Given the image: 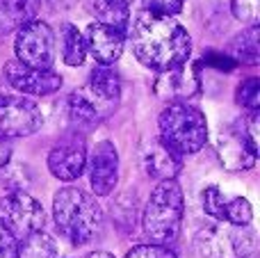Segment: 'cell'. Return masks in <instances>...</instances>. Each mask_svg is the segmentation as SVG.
Wrapping results in <instances>:
<instances>
[{
	"label": "cell",
	"mask_w": 260,
	"mask_h": 258,
	"mask_svg": "<svg viewBox=\"0 0 260 258\" xmlns=\"http://www.w3.org/2000/svg\"><path fill=\"white\" fill-rule=\"evenodd\" d=\"M231 12L244 25H258L260 0H231Z\"/></svg>",
	"instance_id": "27"
},
{
	"label": "cell",
	"mask_w": 260,
	"mask_h": 258,
	"mask_svg": "<svg viewBox=\"0 0 260 258\" xmlns=\"http://www.w3.org/2000/svg\"><path fill=\"white\" fill-rule=\"evenodd\" d=\"M53 219L71 245L91 242L103 227V208L94 195L78 187H62L53 197Z\"/></svg>",
	"instance_id": "2"
},
{
	"label": "cell",
	"mask_w": 260,
	"mask_h": 258,
	"mask_svg": "<svg viewBox=\"0 0 260 258\" xmlns=\"http://www.w3.org/2000/svg\"><path fill=\"white\" fill-rule=\"evenodd\" d=\"M199 91H201L199 64L192 62L157 73L153 82V94L169 103H187V99H194Z\"/></svg>",
	"instance_id": "9"
},
{
	"label": "cell",
	"mask_w": 260,
	"mask_h": 258,
	"mask_svg": "<svg viewBox=\"0 0 260 258\" xmlns=\"http://www.w3.org/2000/svg\"><path fill=\"white\" fill-rule=\"evenodd\" d=\"M0 96H5V80H0Z\"/></svg>",
	"instance_id": "36"
},
{
	"label": "cell",
	"mask_w": 260,
	"mask_h": 258,
	"mask_svg": "<svg viewBox=\"0 0 260 258\" xmlns=\"http://www.w3.org/2000/svg\"><path fill=\"white\" fill-rule=\"evenodd\" d=\"M44 126L39 105L21 96H0V140L27 137Z\"/></svg>",
	"instance_id": "7"
},
{
	"label": "cell",
	"mask_w": 260,
	"mask_h": 258,
	"mask_svg": "<svg viewBox=\"0 0 260 258\" xmlns=\"http://www.w3.org/2000/svg\"><path fill=\"white\" fill-rule=\"evenodd\" d=\"M0 258H18V240L0 224Z\"/></svg>",
	"instance_id": "32"
},
{
	"label": "cell",
	"mask_w": 260,
	"mask_h": 258,
	"mask_svg": "<svg viewBox=\"0 0 260 258\" xmlns=\"http://www.w3.org/2000/svg\"><path fill=\"white\" fill-rule=\"evenodd\" d=\"M14 53H16V62L25 67L50 69L55 59V32L50 30L48 23L39 18L25 23L16 32Z\"/></svg>",
	"instance_id": "6"
},
{
	"label": "cell",
	"mask_w": 260,
	"mask_h": 258,
	"mask_svg": "<svg viewBox=\"0 0 260 258\" xmlns=\"http://www.w3.org/2000/svg\"><path fill=\"white\" fill-rule=\"evenodd\" d=\"M87 258H114V256L110 254V251H91Z\"/></svg>",
	"instance_id": "35"
},
{
	"label": "cell",
	"mask_w": 260,
	"mask_h": 258,
	"mask_svg": "<svg viewBox=\"0 0 260 258\" xmlns=\"http://www.w3.org/2000/svg\"><path fill=\"white\" fill-rule=\"evenodd\" d=\"M3 76L9 87L32 96H48L62 87V76L55 73L53 69H32L16 59L5 64Z\"/></svg>",
	"instance_id": "11"
},
{
	"label": "cell",
	"mask_w": 260,
	"mask_h": 258,
	"mask_svg": "<svg viewBox=\"0 0 260 258\" xmlns=\"http://www.w3.org/2000/svg\"><path fill=\"white\" fill-rule=\"evenodd\" d=\"M142 163H144V172L151 178H155V181H176V176L183 169V155L174 153L160 140H155L146 146Z\"/></svg>",
	"instance_id": "15"
},
{
	"label": "cell",
	"mask_w": 260,
	"mask_h": 258,
	"mask_svg": "<svg viewBox=\"0 0 260 258\" xmlns=\"http://www.w3.org/2000/svg\"><path fill=\"white\" fill-rule=\"evenodd\" d=\"M91 12L96 14L101 25H108L114 27V30L128 32L130 25V9L128 5L117 3V0H91Z\"/></svg>",
	"instance_id": "18"
},
{
	"label": "cell",
	"mask_w": 260,
	"mask_h": 258,
	"mask_svg": "<svg viewBox=\"0 0 260 258\" xmlns=\"http://www.w3.org/2000/svg\"><path fill=\"white\" fill-rule=\"evenodd\" d=\"M224 233L217 229H206L197 236V251L201 258H226L224 254Z\"/></svg>",
	"instance_id": "23"
},
{
	"label": "cell",
	"mask_w": 260,
	"mask_h": 258,
	"mask_svg": "<svg viewBox=\"0 0 260 258\" xmlns=\"http://www.w3.org/2000/svg\"><path fill=\"white\" fill-rule=\"evenodd\" d=\"M59 41H62V59L69 67H80L87 57L85 50V39L82 32L78 30L73 23H64L59 27Z\"/></svg>",
	"instance_id": "19"
},
{
	"label": "cell",
	"mask_w": 260,
	"mask_h": 258,
	"mask_svg": "<svg viewBox=\"0 0 260 258\" xmlns=\"http://www.w3.org/2000/svg\"><path fill=\"white\" fill-rule=\"evenodd\" d=\"M46 215L41 204L27 192H9L0 199V224L16 238L18 242L32 233L41 231Z\"/></svg>",
	"instance_id": "5"
},
{
	"label": "cell",
	"mask_w": 260,
	"mask_h": 258,
	"mask_svg": "<svg viewBox=\"0 0 260 258\" xmlns=\"http://www.w3.org/2000/svg\"><path fill=\"white\" fill-rule=\"evenodd\" d=\"M203 64H208V67L212 69H219V71H235V67H238V62H235L231 55H224V53H215V50H208L206 55H203Z\"/></svg>",
	"instance_id": "31"
},
{
	"label": "cell",
	"mask_w": 260,
	"mask_h": 258,
	"mask_svg": "<svg viewBox=\"0 0 260 258\" xmlns=\"http://www.w3.org/2000/svg\"><path fill=\"white\" fill-rule=\"evenodd\" d=\"M85 167H87V149H85V142L78 140V137H69V140L59 142L48 153L50 174L64 183H71L76 178H80Z\"/></svg>",
	"instance_id": "13"
},
{
	"label": "cell",
	"mask_w": 260,
	"mask_h": 258,
	"mask_svg": "<svg viewBox=\"0 0 260 258\" xmlns=\"http://www.w3.org/2000/svg\"><path fill=\"white\" fill-rule=\"evenodd\" d=\"M82 39H85V50L99 62V67H110L117 62L123 53V44H126L123 32L101 25V23H91L85 30Z\"/></svg>",
	"instance_id": "14"
},
{
	"label": "cell",
	"mask_w": 260,
	"mask_h": 258,
	"mask_svg": "<svg viewBox=\"0 0 260 258\" xmlns=\"http://www.w3.org/2000/svg\"><path fill=\"white\" fill-rule=\"evenodd\" d=\"M201 204L206 215H210L212 219H219L224 222V206H226V197L224 192L219 190L217 185H208L206 190L201 192Z\"/></svg>",
	"instance_id": "26"
},
{
	"label": "cell",
	"mask_w": 260,
	"mask_h": 258,
	"mask_svg": "<svg viewBox=\"0 0 260 258\" xmlns=\"http://www.w3.org/2000/svg\"><path fill=\"white\" fill-rule=\"evenodd\" d=\"M235 99L249 112H258L260 108V80L258 78H247L238 85V91H235Z\"/></svg>",
	"instance_id": "25"
},
{
	"label": "cell",
	"mask_w": 260,
	"mask_h": 258,
	"mask_svg": "<svg viewBox=\"0 0 260 258\" xmlns=\"http://www.w3.org/2000/svg\"><path fill=\"white\" fill-rule=\"evenodd\" d=\"M89 181L96 197H108L119 181V153L112 142L103 140L94 146L89 158Z\"/></svg>",
	"instance_id": "12"
},
{
	"label": "cell",
	"mask_w": 260,
	"mask_h": 258,
	"mask_svg": "<svg viewBox=\"0 0 260 258\" xmlns=\"http://www.w3.org/2000/svg\"><path fill=\"white\" fill-rule=\"evenodd\" d=\"M119 103L108 101L105 96H101L96 89H91L89 85H82L80 89L71 91L67 99V112L73 126L80 128H91L96 123H101L103 119H108L110 114L117 110Z\"/></svg>",
	"instance_id": "10"
},
{
	"label": "cell",
	"mask_w": 260,
	"mask_h": 258,
	"mask_svg": "<svg viewBox=\"0 0 260 258\" xmlns=\"http://www.w3.org/2000/svg\"><path fill=\"white\" fill-rule=\"evenodd\" d=\"M185 197L176 181H160L151 192L142 215L144 233L151 238V245L169 247L176 242L183 227Z\"/></svg>",
	"instance_id": "3"
},
{
	"label": "cell",
	"mask_w": 260,
	"mask_h": 258,
	"mask_svg": "<svg viewBox=\"0 0 260 258\" xmlns=\"http://www.w3.org/2000/svg\"><path fill=\"white\" fill-rule=\"evenodd\" d=\"M41 0H0V37L35 21Z\"/></svg>",
	"instance_id": "16"
},
{
	"label": "cell",
	"mask_w": 260,
	"mask_h": 258,
	"mask_svg": "<svg viewBox=\"0 0 260 258\" xmlns=\"http://www.w3.org/2000/svg\"><path fill=\"white\" fill-rule=\"evenodd\" d=\"M18 258H57V245L48 233L37 231L18 242Z\"/></svg>",
	"instance_id": "20"
},
{
	"label": "cell",
	"mask_w": 260,
	"mask_h": 258,
	"mask_svg": "<svg viewBox=\"0 0 260 258\" xmlns=\"http://www.w3.org/2000/svg\"><path fill=\"white\" fill-rule=\"evenodd\" d=\"M231 57L238 64H258L260 59V32L258 25H249L240 35H235L229 44Z\"/></svg>",
	"instance_id": "17"
},
{
	"label": "cell",
	"mask_w": 260,
	"mask_h": 258,
	"mask_svg": "<svg viewBox=\"0 0 260 258\" xmlns=\"http://www.w3.org/2000/svg\"><path fill=\"white\" fill-rule=\"evenodd\" d=\"M229 245L235 258H253L258 247L256 231L251 227H235V231L229 233Z\"/></svg>",
	"instance_id": "22"
},
{
	"label": "cell",
	"mask_w": 260,
	"mask_h": 258,
	"mask_svg": "<svg viewBox=\"0 0 260 258\" xmlns=\"http://www.w3.org/2000/svg\"><path fill=\"white\" fill-rule=\"evenodd\" d=\"M117 3H123V5H130V3H133V0H117Z\"/></svg>",
	"instance_id": "37"
},
{
	"label": "cell",
	"mask_w": 260,
	"mask_h": 258,
	"mask_svg": "<svg viewBox=\"0 0 260 258\" xmlns=\"http://www.w3.org/2000/svg\"><path fill=\"white\" fill-rule=\"evenodd\" d=\"M160 142L178 155L197 153L208 142L206 114L189 103H169L157 119Z\"/></svg>",
	"instance_id": "4"
},
{
	"label": "cell",
	"mask_w": 260,
	"mask_h": 258,
	"mask_svg": "<svg viewBox=\"0 0 260 258\" xmlns=\"http://www.w3.org/2000/svg\"><path fill=\"white\" fill-rule=\"evenodd\" d=\"M123 258H176V254L169 247H162V245H137Z\"/></svg>",
	"instance_id": "29"
},
{
	"label": "cell",
	"mask_w": 260,
	"mask_h": 258,
	"mask_svg": "<svg viewBox=\"0 0 260 258\" xmlns=\"http://www.w3.org/2000/svg\"><path fill=\"white\" fill-rule=\"evenodd\" d=\"M30 183V174H27L25 167H9L5 165L0 169V185L9 187L12 192H23Z\"/></svg>",
	"instance_id": "28"
},
{
	"label": "cell",
	"mask_w": 260,
	"mask_h": 258,
	"mask_svg": "<svg viewBox=\"0 0 260 258\" xmlns=\"http://www.w3.org/2000/svg\"><path fill=\"white\" fill-rule=\"evenodd\" d=\"M253 219V210L244 197H235V199L226 201L224 206V222L233 224V227H249Z\"/></svg>",
	"instance_id": "24"
},
{
	"label": "cell",
	"mask_w": 260,
	"mask_h": 258,
	"mask_svg": "<svg viewBox=\"0 0 260 258\" xmlns=\"http://www.w3.org/2000/svg\"><path fill=\"white\" fill-rule=\"evenodd\" d=\"M144 3V12H151V14H160V16H174L183 9L185 0H142Z\"/></svg>",
	"instance_id": "30"
},
{
	"label": "cell",
	"mask_w": 260,
	"mask_h": 258,
	"mask_svg": "<svg viewBox=\"0 0 260 258\" xmlns=\"http://www.w3.org/2000/svg\"><path fill=\"white\" fill-rule=\"evenodd\" d=\"M133 53L146 69L162 73L185 64L192 53V37L174 16L139 12L128 25Z\"/></svg>",
	"instance_id": "1"
},
{
	"label": "cell",
	"mask_w": 260,
	"mask_h": 258,
	"mask_svg": "<svg viewBox=\"0 0 260 258\" xmlns=\"http://www.w3.org/2000/svg\"><path fill=\"white\" fill-rule=\"evenodd\" d=\"M9 160H12V146L7 140H0V169L9 165Z\"/></svg>",
	"instance_id": "33"
},
{
	"label": "cell",
	"mask_w": 260,
	"mask_h": 258,
	"mask_svg": "<svg viewBox=\"0 0 260 258\" xmlns=\"http://www.w3.org/2000/svg\"><path fill=\"white\" fill-rule=\"evenodd\" d=\"M50 5H55V7L57 9H71L73 5L78 3V0H48Z\"/></svg>",
	"instance_id": "34"
},
{
	"label": "cell",
	"mask_w": 260,
	"mask_h": 258,
	"mask_svg": "<svg viewBox=\"0 0 260 258\" xmlns=\"http://www.w3.org/2000/svg\"><path fill=\"white\" fill-rule=\"evenodd\" d=\"M217 153L219 160L229 172H244L256 165L258 158V140H253L247 133L244 123L229 126L221 131L219 142H217Z\"/></svg>",
	"instance_id": "8"
},
{
	"label": "cell",
	"mask_w": 260,
	"mask_h": 258,
	"mask_svg": "<svg viewBox=\"0 0 260 258\" xmlns=\"http://www.w3.org/2000/svg\"><path fill=\"white\" fill-rule=\"evenodd\" d=\"M87 85L99 91L101 96H105L108 101L119 103V99H121V80H119L117 71H112L110 67H96L89 73V82Z\"/></svg>",
	"instance_id": "21"
}]
</instances>
